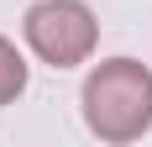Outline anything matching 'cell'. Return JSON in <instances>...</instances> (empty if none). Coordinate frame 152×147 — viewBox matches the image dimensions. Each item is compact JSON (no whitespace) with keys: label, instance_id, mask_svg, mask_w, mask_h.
<instances>
[{"label":"cell","instance_id":"obj_3","mask_svg":"<svg viewBox=\"0 0 152 147\" xmlns=\"http://www.w3.org/2000/svg\"><path fill=\"white\" fill-rule=\"evenodd\" d=\"M21 89H26V58L16 53L11 37H0V105L21 100Z\"/></svg>","mask_w":152,"mask_h":147},{"label":"cell","instance_id":"obj_1","mask_svg":"<svg viewBox=\"0 0 152 147\" xmlns=\"http://www.w3.org/2000/svg\"><path fill=\"white\" fill-rule=\"evenodd\" d=\"M84 126L100 142H137L152 132V68L137 58H105L84 79Z\"/></svg>","mask_w":152,"mask_h":147},{"label":"cell","instance_id":"obj_2","mask_svg":"<svg viewBox=\"0 0 152 147\" xmlns=\"http://www.w3.org/2000/svg\"><path fill=\"white\" fill-rule=\"evenodd\" d=\"M21 37L42 63L79 68V63H89L94 42H100V21L84 0H37L21 21Z\"/></svg>","mask_w":152,"mask_h":147}]
</instances>
